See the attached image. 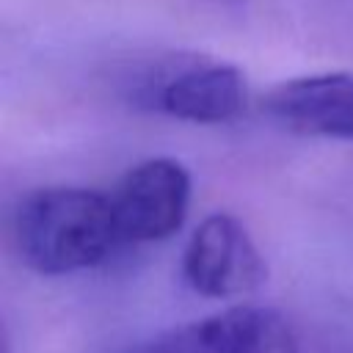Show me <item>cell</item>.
Instances as JSON below:
<instances>
[{
    "mask_svg": "<svg viewBox=\"0 0 353 353\" xmlns=\"http://www.w3.org/2000/svg\"><path fill=\"white\" fill-rule=\"evenodd\" d=\"M262 110L281 127L328 141H353V72H320L273 85Z\"/></svg>",
    "mask_w": 353,
    "mask_h": 353,
    "instance_id": "5",
    "label": "cell"
},
{
    "mask_svg": "<svg viewBox=\"0 0 353 353\" xmlns=\"http://www.w3.org/2000/svg\"><path fill=\"white\" fill-rule=\"evenodd\" d=\"M229 3H240V0H229Z\"/></svg>",
    "mask_w": 353,
    "mask_h": 353,
    "instance_id": "7",
    "label": "cell"
},
{
    "mask_svg": "<svg viewBox=\"0 0 353 353\" xmlns=\"http://www.w3.org/2000/svg\"><path fill=\"white\" fill-rule=\"evenodd\" d=\"M157 108L190 124H226L248 105L245 74L234 63L193 61L157 85Z\"/></svg>",
    "mask_w": 353,
    "mask_h": 353,
    "instance_id": "6",
    "label": "cell"
},
{
    "mask_svg": "<svg viewBox=\"0 0 353 353\" xmlns=\"http://www.w3.org/2000/svg\"><path fill=\"white\" fill-rule=\"evenodd\" d=\"M135 353H298V336L270 306H232L171 328Z\"/></svg>",
    "mask_w": 353,
    "mask_h": 353,
    "instance_id": "4",
    "label": "cell"
},
{
    "mask_svg": "<svg viewBox=\"0 0 353 353\" xmlns=\"http://www.w3.org/2000/svg\"><path fill=\"white\" fill-rule=\"evenodd\" d=\"M182 276L204 298H237L254 292L268 279V265L240 218L212 212L193 229L185 245Z\"/></svg>",
    "mask_w": 353,
    "mask_h": 353,
    "instance_id": "2",
    "label": "cell"
},
{
    "mask_svg": "<svg viewBox=\"0 0 353 353\" xmlns=\"http://www.w3.org/2000/svg\"><path fill=\"white\" fill-rule=\"evenodd\" d=\"M110 207L121 243H160L179 232L190 207V174L174 157H152L130 168Z\"/></svg>",
    "mask_w": 353,
    "mask_h": 353,
    "instance_id": "3",
    "label": "cell"
},
{
    "mask_svg": "<svg viewBox=\"0 0 353 353\" xmlns=\"http://www.w3.org/2000/svg\"><path fill=\"white\" fill-rule=\"evenodd\" d=\"M14 248L25 268L66 276L102 265L119 245L110 193L88 188H39L14 210Z\"/></svg>",
    "mask_w": 353,
    "mask_h": 353,
    "instance_id": "1",
    "label": "cell"
}]
</instances>
